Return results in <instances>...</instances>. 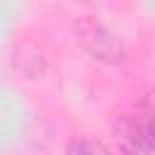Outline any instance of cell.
Masks as SVG:
<instances>
[{
    "instance_id": "obj_1",
    "label": "cell",
    "mask_w": 155,
    "mask_h": 155,
    "mask_svg": "<svg viewBox=\"0 0 155 155\" xmlns=\"http://www.w3.org/2000/svg\"><path fill=\"white\" fill-rule=\"evenodd\" d=\"M114 138L124 155H155L153 148V94L148 92L136 114H124L114 124Z\"/></svg>"
},
{
    "instance_id": "obj_2",
    "label": "cell",
    "mask_w": 155,
    "mask_h": 155,
    "mask_svg": "<svg viewBox=\"0 0 155 155\" xmlns=\"http://www.w3.org/2000/svg\"><path fill=\"white\" fill-rule=\"evenodd\" d=\"M75 34L80 39V44L99 61L104 63H121L126 58V48L121 44L119 36H114L102 22H97L94 17H80L75 22Z\"/></svg>"
},
{
    "instance_id": "obj_3",
    "label": "cell",
    "mask_w": 155,
    "mask_h": 155,
    "mask_svg": "<svg viewBox=\"0 0 155 155\" xmlns=\"http://www.w3.org/2000/svg\"><path fill=\"white\" fill-rule=\"evenodd\" d=\"M65 155H111V153L104 143H99L94 138H87V136H78L68 143Z\"/></svg>"
}]
</instances>
